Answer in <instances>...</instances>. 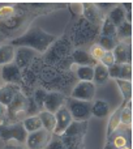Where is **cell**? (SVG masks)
I'll use <instances>...</instances> for the list:
<instances>
[{
    "instance_id": "4316f807",
    "label": "cell",
    "mask_w": 133,
    "mask_h": 149,
    "mask_svg": "<svg viewBox=\"0 0 133 149\" xmlns=\"http://www.w3.org/2000/svg\"><path fill=\"white\" fill-rule=\"evenodd\" d=\"M47 93H48V90H46L44 88H35L33 92V101L34 103L37 105V107H38L39 111L43 110V103H44V100H46V95Z\"/></svg>"
},
{
    "instance_id": "d6a6232c",
    "label": "cell",
    "mask_w": 133,
    "mask_h": 149,
    "mask_svg": "<svg viewBox=\"0 0 133 149\" xmlns=\"http://www.w3.org/2000/svg\"><path fill=\"white\" fill-rule=\"evenodd\" d=\"M46 149H65V147H64V144H63L60 136H57V135H52L51 141H50V144L46 147Z\"/></svg>"
},
{
    "instance_id": "52a82bcc",
    "label": "cell",
    "mask_w": 133,
    "mask_h": 149,
    "mask_svg": "<svg viewBox=\"0 0 133 149\" xmlns=\"http://www.w3.org/2000/svg\"><path fill=\"white\" fill-rule=\"evenodd\" d=\"M97 86L93 81H78L71 92V98L80 101H93Z\"/></svg>"
},
{
    "instance_id": "cb8c5ba5",
    "label": "cell",
    "mask_w": 133,
    "mask_h": 149,
    "mask_svg": "<svg viewBox=\"0 0 133 149\" xmlns=\"http://www.w3.org/2000/svg\"><path fill=\"white\" fill-rule=\"evenodd\" d=\"M22 126H24V128L26 130L28 134H30V132H35V131H38V130L43 128L38 114H37V115H29L28 118H25L22 120Z\"/></svg>"
},
{
    "instance_id": "ac0fdd59",
    "label": "cell",
    "mask_w": 133,
    "mask_h": 149,
    "mask_svg": "<svg viewBox=\"0 0 133 149\" xmlns=\"http://www.w3.org/2000/svg\"><path fill=\"white\" fill-rule=\"evenodd\" d=\"M110 79L108 74V68L105 67L102 63H97L94 65V76H93V82L94 85H102L105 82H107V80Z\"/></svg>"
},
{
    "instance_id": "d4e9b609",
    "label": "cell",
    "mask_w": 133,
    "mask_h": 149,
    "mask_svg": "<svg viewBox=\"0 0 133 149\" xmlns=\"http://www.w3.org/2000/svg\"><path fill=\"white\" fill-rule=\"evenodd\" d=\"M76 76L78 79V81H93L94 67H90V65H77Z\"/></svg>"
},
{
    "instance_id": "7402d4cb",
    "label": "cell",
    "mask_w": 133,
    "mask_h": 149,
    "mask_svg": "<svg viewBox=\"0 0 133 149\" xmlns=\"http://www.w3.org/2000/svg\"><path fill=\"white\" fill-rule=\"evenodd\" d=\"M15 52L16 49L9 43L0 46V67L13 62L15 60Z\"/></svg>"
},
{
    "instance_id": "9a60e30c",
    "label": "cell",
    "mask_w": 133,
    "mask_h": 149,
    "mask_svg": "<svg viewBox=\"0 0 133 149\" xmlns=\"http://www.w3.org/2000/svg\"><path fill=\"white\" fill-rule=\"evenodd\" d=\"M72 62L76 65H90V67H94L97 64L94 59L90 56L89 51L84 49H76L72 52Z\"/></svg>"
},
{
    "instance_id": "5bb4252c",
    "label": "cell",
    "mask_w": 133,
    "mask_h": 149,
    "mask_svg": "<svg viewBox=\"0 0 133 149\" xmlns=\"http://www.w3.org/2000/svg\"><path fill=\"white\" fill-rule=\"evenodd\" d=\"M21 92V86L16 84H4L0 86V103L5 107L9 106L17 93Z\"/></svg>"
},
{
    "instance_id": "4dcf8cb0",
    "label": "cell",
    "mask_w": 133,
    "mask_h": 149,
    "mask_svg": "<svg viewBox=\"0 0 133 149\" xmlns=\"http://www.w3.org/2000/svg\"><path fill=\"white\" fill-rule=\"evenodd\" d=\"M132 110L128 107H124L120 113V124L121 126H125V127H131L132 126Z\"/></svg>"
},
{
    "instance_id": "9c48e42d",
    "label": "cell",
    "mask_w": 133,
    "mask_h": 149,
    "mask_svg": "<svg viewBox=\"0 0 133 149\" xmlns=\"http://www.w3.org/2000/svg\"><path fill=\"white\" fill-rule=\"evenodd\" d=\"M82 16L89 24L100 29L105 16L94 3H82Z\"/></svg>"
},
{
    "instance_id": "83f0119b",
    "label": "cell",
    "mask_w": 133,
    "mask_h": 149,
    "mask_svg": "<svg viewBox=\"0 0 133 149\" xmlns=\"http://www.w3.org/2000/svg\"><path fill=\"white\" fill-rule=\"evenodd\" d=\"M118 43H119V41L118 39H115V38L98 36V45H99L105 51H114V49L116 47V45Z\"/></svg>"
},
{
    "instance_id": "f546056e",
    "label": "cell",
    "mask_w": 133,
    "mask_h": 149,
    "mask_svg": "<svg viewBox=\"0 0 133 149\" xmlns=\"http://www.w3.org/2000/svg\"><path fill=\"white\" fill-rule=\"evenodd\" d=\"M105 52H106V51H105V50H103L98 43H94V45H91V46H90V51H89V54H90V56H91L97 63H99V62H100V59L103 58Z\"/></svg>"
},
{
    "instance_id": "2e32d148",
    "label": "cell",
    "mask_w": 133,
    "mask_h": 149,
    "mask_svg": "<svg viewBox=\"0 0 133 149\" xmlns=\"http://www.w3.org/2000/svg\"><path fill=\"white\" fill-rule=\"evenodd\" d=\"M116 38L123 43H132V24L124 21L120 26L116 28Z\"/></svg>"
},
{
    "instance_id": "603a6c76",
    "label": "cell",
    "mask_w": 133,
    "mask_h": 149,
    "mask_svg": "<svg viewBox=\"0 0 133 149\" xmlns=\"http://www.w3.org/2000/svg\"><path fill=\"white\" fill-rule=\"evenodd\" d=\"M38 116L42 122V127L44 130L50 132H54L55 130V126H56V118H55V114L52 113H48L46 110H42L38 113Z\"/></svg>"
},
{
    "instance_id": "1f68e13d",
    "label": "cell",
    "mask_w": 133,
    "mask_h": 149,
    "mask_svg": "<svg viewBox=\"0 0 133 149\" xmlns=\"http://www.w3.org/2000/svg\"><path fill=\"white\" fill-rule=\"evenodd\" d=\"M132 73H133L132 64H129V63L120 64V76H119V79L120 80H128V81H131L132 80Z\"/></svg>"
},
{
    "instance_id": "30bf717a",
    "label": "cell",
    "mask_w": 133,
    "mask_h": 149,
    "mask_svg": "<svg viewBox=\"0 0 133 149\" xmlns=\"http://www.w3.org/2000/svg\"><path fill=\"white\" fill-rule=\"evenodd\" d=\"M65 101L66 97L62 92H59V90H48L43 103V110L55 114L60 107H63L65 105Z\"/></svg>"
},
{
    "instance_id": "836d02e7",
    "label": "cell",
    "mask_w": 133,
    "mask_h": 149,
    "mask_svg": "<svg viewBox=\"0 0 133 149\" xmlns=\"http://www.w3.org/2000/svg\"><path fill=\"white\" fill-rule=\"evenodd\" d=\"M99 63H102V64L105 65V67H107V68H110L111 65L115 64V58H114L112 51H106Z\"/></svg>"
},
{
    "instance_id": "5b68a950",
    "label": "cell",
    "mask_w": 133,
    "mask_h": 149,
    "mask_svg": "<svg viewBox=\"0 0 133 149\" xmlns=\"http://www.w3.org/2000/svg\"><path fill=\"white\" fill-rule=\"evenodd\" d=\"M91 101H80L76 98H66L65 107L68 109L74 122H87L91 116Z\"/></svg>"
},
{
    "instance_id": "44dd1931",
    "label": "cell",
    "mask_w": 133,
    "mask_h": 149,
    "mask_svg": "<svg viewBox=\"0 0 133 149\" xmlns=\"http://www.w3.org/2000/svg\"><path fill=\"white\" fill-rule=\"evenodd\" d=\"M106 17L118 28V26H120L121 24L125 21V12H124L121 5H115V7L108 12V15L106 16Z\"/></svg>"
},
{
    "instance_id": "b9f144b4",
    "label": "cell",
    "mask_w": 133,
    "mask_h": 149,
    "mask_svg": "<svg viewBox=\"0 0 133 149\" xmlns=\"http://www.w3.org/2000/svg\"><path fill=\"white\" fill-rule=\"evenodd\" d=\"M118 149H131L129 145H125V147H121V148H118Z\"/></svg>"
},
{
    "instance_id": "ab89813d",
    "label": "cell",
    "mask_w": 133,
    "mask_h": 149,
    "mask_svg": "<svg viewBox=\"0 0 133 149\" xmlns=\"http://www.w3.org/2000/svg\"><path fill=\"white\" fill-rule=\"evenodd\" d=\"M103 149H118V148H116L111 141H107V144L105 145V148H103Z\"/></svg>"
},
{
    "instance_id": "d6986e66",
    "label": "cell",
    "mask_w": 133,
    "mask_h": 149,
    "mask_svg": "<svg viewBox=\"0 0 133 149\" xmlns=\"http://www.w3.org/2000/svg\"><path fill=\"white\" fill-rule=\"evenodd\" d=\"M115 81H116V84H118L119 89H120L121 94H123V97H124L123 105H120V107L124 109L127 103L132 100V92H133L132 81H128V80H120V79H116Z\"/></svg>"
},
{
    "instance_id": "4fadbf2b",
    "label": "cell",
    "mask_w": 133,
    "mask_h": 149,
    "mask_svg": "<svg viewBox=\"0 0 133 149\" xmlns=\"http://www.w3.org/2000/svg\"><path fill=\"white\" fill-rule=\"evenodd\" d=\"M112 54L115 58V63L118 64H125V63L132 64V43L119 42L114 49Z\"/></svg>"
},
{
    "instance_id": "74e56055",
    "label": "cell",
    "mask_w": 133,
    "mask_h": 149,
    "mask_svg": "<svg viewBox=\"0 0 133 149\" xmlns=\"http://www.w3.org/2000/svg\"><path fill=\"white\" fill-rule=\"evenodd\" d=\"M3 149H26V148L22 147L21 144H10V143H7V145Z\"/></svg>"
},
{
    "instance_id": "7c38bea8",
    "label": "cell",
    "mask_w": 133,
    "mask_h": 149,
    "mask_svg": "<svg viewBox=\"0 0 133 149\" xmlns=\"http://www.w3.org/2000/svg\"><path fill=\"white\" fill-rule=\"evenodd\" d=\"M55 118H56V126H55V130L52 134L60 136V135H63L65 132V130L68 128L69 124L73 122V119H72L71 114H69L68 109L65 107V105L63 106V107H60L59 110L55 113Z\"/></svg>"
},
{
    "instance_id": "3957f363",
    "label": "cell",
    "mask_w": 133,
    "mask_h": 149,
    "mask_svg": "<svg viewBox=\"0 0 133 149\" xmlns=\"http://www.w3.org/2000/svg\"><path fill=\"white\" fill-rule=\"evenodd\" d=\"M99 28L89 24L84 17H80L77 20L76 25L73 26L71 36V42L73 45V47H81L84 45H87L90 42H93L98 36H99Z\"/></svg>"
},
{
    "instance_id": "f1b7e54d",
    "label": "cell",
    "mask_w": 133,
    "mask_h": 149,
    "mask_svg": "<svg viewBox=\"0 0 133 149\" xmlns=\"http://www.w3.org/2000/svg\"><path fill=\"white\" fill-rule=\"evenodd\" d=\"M16 17V7L13 5H1L0 7V21H9Z\"/></svg>"
},
{
    "instance_id": "484cf974",
    "label": "cell",
    "mask_w": 133,
    "mask_h": 149,
    "mask_svg": "<svg viewBox=\"0 0 133 149\" xmlns=\"http://www.w3.org/2000/svg\"><path fill=\"white\" fill-rule=\"evenodd\" d=\"M99 36L103 37H110V38H116V26L108 20L107 17L103 18V22L102 26H100V30H99Z\"/></svg>"
},
{
    "instance_id": "e575fe53",
    "label": "cell",
    "mask_w": 133,
    "mask_h": 149,
    "mask_svg": "<svg viewBox=\"0 0 133 149\" xmlns=\"http://www.w3.org/2000/svg\"><path fill=\"white\" fill-rule=\"evenodd\" d=\"M69 9H71L73 17H81L82 15V3H71L69 4Z\"/></svg>"
},
{
    "instance_id": "e0dca14e",
    "label": "cell",
    "mask_w": 133,
    "mask_h": 149,
    "mask_svg": "<svg viewBox=\"0 0 133 149\" xmlns=\"http://www.w3.org/2000/svg\"><path fill=\"white\" fill-rule=\"evenodd\" d=\"M110 103L105 100H98L91 105V115L97 118H106L110 114Z\"/></svg>"
},
{
    "instance_id": "8d00e7d4",
    "label": "cell",
    "mask_w": 133,
    "mask_h": 149,
    "mask_svg": "<svg viewBox=\"0 0 133 149\" xmlns=\"http://www.w3.org/2000/svg\"><path fill=\"white\" fill-rule=\"evenodd\" d=\"M98 8H99V10H102V9H112V7H114V4H111V3H99V4H95Z\"/></svg>"
},
{
    "instance_id": "ffe728a7",
    "label": "cell",
    "mask_w": 133,
    "mask_h": 149,
    "mask_svg": "<svg viewBox=\"0 0 133 149\" xmlns=\"http://www.w3.org/2000/svg\"><path fill=\"white\" fill-rule=\"evenodd\" d=\"M123 109L119 106L112 114H111L110 119H108V124H107V131H106V139H110L112 136V134L116 131V130L120 127V113Z\"/></svg>"
},
{
    "instance_id": "d590c367",
    "label": "cell",
    "mask_w": 133,
    "mask_h": 149,
    "mask_svg": "<svg viewBox=\"0 0 133 149\" xmlns=\"http://www.w3.org/2000/svg\"><path fill=\"white\" fill-rule=\"evenodd\" d=\"M108 74H110V77H112V79H119V76H120V64H118V63H115L114 65H111L110 68H108Z\"/></svg>"
},
{
    "instance_id": "f35d334b",
    "label": "cell",
    "mask_w": 133,
    "mask_h": 149,
    "mask_svg": "<svg viewBox=\"0 0 133 149\" xmlns=\"http://www.w3.org/2000/svg\"><path fill=\"white\" fill-rule=\"evenodd\" d=\"M4 115H7V107L0 103V116H4Z\"/></svg>"
},
{
    "instance_id": "8fae6325",
    "label": "cell",
    "mask_w": 133,
    "mask_h": 149,
    "mask_svg": "<svg viewBox=\"0 0 133 149\" xmlns=\"http://www.w3.org/2000/svg\"><path fill=\"white\" fill-rule=\"evenodd\" d=\"M1 79L5 84H16V85H20V86L24 82L22 81V72H21V70L16 65L15 62L3 65Z\"/></svg>"
},
{
    "instance_id": "8992f818",
    "label": "cell",
    "mask_w": 133,
    "mask_h": 149,
    "mask_svg": "<svg viewBox=\"0 0 133 149\" xmlns=\"http://www.w3.org/2000/svg\"><path fill=\"white\" fill-rule=\"evenodd\" d=\"M52 132L47 131L44 128H41L35 132L28 134L26 137V145L29 149H46L52 139Z\"/></svg>"
},
{
    "instance_id": "7a4b0ae2",
    "label": "cell",
    "mask_w": 133,
    "mask_h": 149,
    "mask_svg": "<svg viewBox=\"0 0 133 149\" xmlns=\"http://www.w3.org/2000/svg\"><path fill=\"white\" fill-rule=\"evenodd\" d=\"M56 39V36L48 34L43 29L34 26V28L26 30L22 36L12 39L9 45H12L13 47H28V49L34 50L39 54V52H46Z\"/></svg>"
},
{
    "instance_id": "ba28073f",
    "label": "cell",
    "mask_w": 133,
    "mask_h": 149,
    "mask_svg": "<svg viewBox=\"0 0 133 149\" xmlns=\"http://www.w3.org/2000/svg\"><path fill=\"white\" fill-rule=\"evenodd\" d=\"M37 56H39L38 52L34 51L31 49H28V47H17L15 52V60L13 62L16 63L18 68L21 71L29 68L34 62L37 60Z\"/></svg>"
},
{
    "instance_id": "277c9868",
    "label": "cell",
    "mask_w": 133,
    "mask_h": 149,
    "mask_svg": "<svg viewBox=\"0 0 133 149\" xmlns=\"http://www.w3.org/2000/svg\"><path fill=\"white\" fill-rule=\"evenodd\" d=\"M28 132L24 128L22 122L10 123L7 116H0V139L5 143L16 141L17 144H25Z\"/></svg>"
},
{
    "instance_id": "60d3db41",
    "label": "cell",
    "mask_w": 133,
    "mask_h": 149,
    "mask_svg": "<svg viewBox=\"0 0 133 149\" xmlns=\"http://www.w3.org/2000/svg\"><path fill=\"white\" fill-rule=\"evenodd\" d=\"M3 39H4V34H3V33H1V30H0V42H1Z\"/></svg>"
},
{
    "instance_id": "6da1fadb",
    "label": "cell",
    "mask_w": 133,
    "mask_h": 149,
    "mask_svg": "<svg viewBox=\"0 0 133 149\" xmlns=\"http://www.w3.org/2000/svg\"><path fill=\"white\" fill-rule=\"evenodd\" d=\"M73 45H72L69 37H62L56 39L51 46L44 52V62L50 67L57 68L60 71H64L66 68H71L73 65L72 62V52H73Z\"/></svg>"
}]
</instances>
